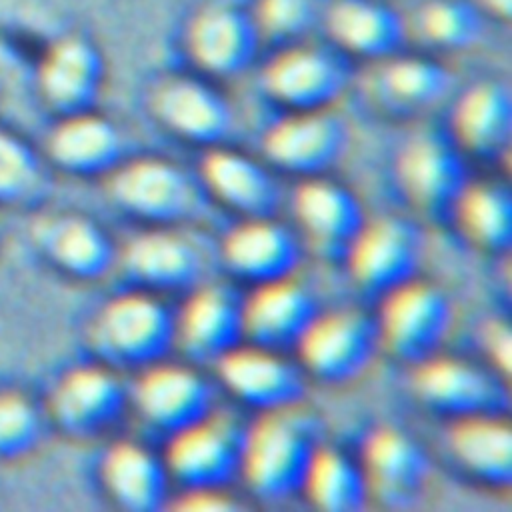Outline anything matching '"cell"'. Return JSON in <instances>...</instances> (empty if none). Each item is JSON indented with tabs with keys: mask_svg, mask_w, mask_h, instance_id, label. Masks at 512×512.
Segmentation results:
<instances>
[{
	"mask_svg": "<svg viewBox=\"0 0 512 512\" xmlns=\"http://www.w3.org/2000/svg\"><path fill=\"white\" fill-rule=\"evenodd\" d=\"M452 324L448 294L430 280L408 278L382 294L378 344L392 358L416 364L440 350Z\"/></svg>",
	"mask_w": 512,
	"mask_h": 512,
	"instance_id": "cell-4",
	"label": "cell"
},
{
	"mask_svg": "<svg viewBox=\"0 0 512 512\" xmlns=\"http://www.w3.org/2000/svg\"><path fill=\"white\" fill-rule=\"evenodd\" d=\"M348 124L330 108L286 110L260 138L268 164L298 176H318L332 168L348 148Z\"/></svg>",
	"mask_w": 512,
	"mask_h": 512,
	"instance_id": "cell-10",
	"label": "cell"
},
{
	"mask_svg": "<svg viewBox=\"0 0 512 512\" xmlns=\"http://www.w3.org/2000/svg\"><path fill=\"white\" fill-rule=\"evenodd\" d=\"M446 446L456 464L490 488H508L512 480V428L506 412L452 418Z\"/></svg>",
	"mask_w": 512,
	"mask_h": 512,
	"instance_id": "cell-27",
	"label": "cell"
},
{
	"mask_svg": "<svg viewBox=\"0 0 512 512\" xmlns=\"http://www.w3.org/2000/svg\"><path fill=\"white\" fill-rule=\"evenodd\" d=\"M110 200L124 212L158 226L194 218L202 210L204 188L180 164L162 156H140L108 172Z\"/></svg>",
	"mask_w": 512,
	"mask_h": 512,
	"instance_id": "cell-3",
	"label": "cell"
},
{
	"mask_svg": "<svg viewBox=\"0 0 512 512\" xmlns=\"http://www.w3.org/2000/svg\"><path fill=\"white\" fill-rule=\"evenodd\" d=\"M360 468L368 498L390 510L414 506L428 484L430 464L416 438L398 426H378L362 442Z\"/></svg>",
	"mask_w": 512,
	"mask_h": 512,
	"instance_id": "cell-13",
	"label": "cell"
},
{
	"mask_svg": "<svg viewBox=\"0 0 512 512\" xmlns=\"http://www.w3.org/2000/svg\"><path fill=\"white\" fill-rule=\"evenodd\" d=\"M128 390L110 364H82L68 370L52 388L50 414L76 436H92L118 420Z\"/></svg>",
	"mask_w": 512,
	"mask_h": 512,
	"instance_id": "cell-20",
	"label": "cell"
},
{
	"mask_svg": "<svg viewBox=\"0 0 512 512\" xmlns=\"http://www.w3.org/2000/svg\"><path fill=\"white\" fill-rule=\"evenodd\" d=\"M90 340L110 366L144 368L174 348V312L150 290L122 292L96 312Z\"/></svg>",
	"mask_w": 512,
	"mask_h": 512,
	"instance_id": "cell-2",
	"label": "cell"
},
{
	"mask_svg": "<svg viewBox=\"0 0 512 512\" xmlns=\"http://www.w3.org/2000/svg\"><path fill=\"white\" fill-rule=\"evenodd\" d=\"M198 180L208 196L240 218L274 216L282 202V190L272 172L256 158L226 148H206Z\"/></svg>",
	"mask_w": 512,
	"mask_h": 512,
	"instance_id": "cell-22",
	"label": "cell"
},
{
	"mask_svg": "<svg viewBox=\"0 0 512 512\" xmlns=\"http://www.w3.org/2000/svg\"><path fill=\"white\" fill-rule=\"evenodd\" d=\"M420 256L422 236L418 228L396 214L366 218L344 252L354 284L378 294L416 276Z\"/></svg>",
	"mask_w": 512,
	"mask_h": 512,
	"instance_id": "cell-11",
	"label": "cell"
},
{
	"mask_svg": "<svg viewBox=\"0 0 512 512\" xmlns=\"http://www.w3.org/2000/svg\"><path fill=\"white\" fill-rule=\"evenodd\" d=\"M330 0H254L250 10L262 42L288 44L322 26Z\"/></svg>",
	"mask_w": 512,
	"mask_h": 512,
	"instance_id": "cell-35",
	"label": "cell"
},
{
	"mask_svg": "<svg viewBox=\"0 0 512 512\" xmlns=\"http://www.w3.org/2000/svg\"><path fill=\"white\" fill-rule=\"evenodd\" d=\"M212 364L222 386L258 412L300 404L306 392L304 370L282 350L242 340Z\"/></svg>",
	"mask_w": 512,
	"mask_h": 512,
	"instance_id": "cell-12",
	"label": "cell"
},
{
	"mask_svg": "<svg viewBox=\"0 0 512 512\" xmlns=\"http://www.w3.org/2000/svg\"><path fill=\"white\" fill-rule=\"evenodd\" d=\"M38 176L32 154L14 138L0 132V196L26 194Z\"/></svg>",
	"mask_w": 512,
	"mask_h": 512,
	"instance_id": "cell-36",
	"label": "cell"
},
{
	"mask_svg": "<svg viewBox=\"0 0 512 512\" xmlns=\"http://www.w3.org/2000/svg\"><path fill=\"white\" fill-rule=\"evenodd\" d=\"M244 428L226 412L210 410L200 420L168 434V476L186 488H226L238 476Z\"/></svg>",
	"mask_w": 512,
	"mask_h": 512,
	"instance_id": "cell-7",
	"label": "cell"
},
{
	"mask_svg": "<svg viewBox=\"0 0 512 512\" xmlns=\"http://www.w3.org/2000/svg\"><path fill=\"white\" fill-rule=\"evenodd\" d=\"M242 342V298L222 282L188 290L174 314V346L194 362H214Z\"/></svg>",
	"mask_w": 512,
	"mask_h": 512,
	"instance_id": "cell-18",
	"label": "cell"
},
{
	"mask_svg": "<svg viewBox=\"0 0 512 512\" xmlns=\"http://www.w3.org/2000/svg\"><path fill=\"white\" fill-rule=\"evenodd\" d=\"M260 82L286 110L330 108L348 88L350 68L336 46L304 38L280 44L266 60Z\"/></svg>",
	"mask_w": 512,
	"mask_h": 512,
	"instance_id": "cell-5",
	"label": "cell"
},
{
	"mask_svg": "<svg viewBox=\"0 0 512 512\" xmlns=\"http://www.w3.org/2000/svg\"><path fill=\"white\" fill-rule=\"evenodd\" d=\"M224 266L252 284L292 276L300 262L294 232L274 216L240 218L220 240Z\"/></svg>",
	"mask_w": 512,
	"mask_h": 512,
	"instance_id": "cell-23",
	"label": "cell"
},
{
	"mask_svg": "<svg viewBox=\"0 0 512 512\" xmlns=\"http://www.w3.org/2000/svg\"><path fill=\"white\" fill-rule=\"evenodd\" d=\"M38 240L58 268L82 280L102 278L116 262L108 234L80 214L46 218L40 224Z\"/></svg>",
	"mask_w": 512,
	"mask_h": 512,
	"instance_id": "cell-30",
	"label": "cell"
},
{
	"mask_svg": "<svg viewBox=\"0 0 512 512\" xmlns=\"http://www.w3.org/2000/svg\"><path fill=\"white\" fill-rule=\"evenodd\" d=\"M410 366L412 394L428 410L450 418L508 410V380L494 370L438 352Z\"/></svg>",
	"mask_w": 512,
	"mask_h": 512,
	"instance_id": "cell-8",
	"label": "cell"
},
{
	"mask_svg": "<svg viewBox=\"0 0 512 512\" xmlns=\"http://www.w3.org/2000/svg\"><path fill=\"white\" fill-rule=\"evenodd\" d=\"M362 86L368 102L382 114L414 118L448 96L452 74L432 56L400 50L370 62Z\"/></svg>",
	"mask_w": 512,
	"mask_h": 512,
	"instance_id": "cell-15",
	"label": "cell"
},
{
	"mask_svg": "<svg viewBox=\"0 0 512 512\" xmlns=\"http://www.w3.org/2000/svg\"><path fill=\"white\" fill-rule=\"evenodd\" d=\"M322 26L344 56L368 62L404 50L408 24L386 0H330Z\"/></svg>",
	"mask_w": 512,
	"mask_h": 512,
	"instance_id": "cell-25",
	"label": "cell"
},
{
	"mask_svg": "<svg viewBox=\"0 0 512 512\" xmlns=\"http://www.w3.org/2000/svg\"><path fill=\"white\" fill-rule=\"evenodd\" d=\"M408 24V36L440 52L472 46L482 32V12L472 0H428Z\"/></svg>",
	"mask_w": 512,
	"mask_h": 512,
	"instance_id": "cell-34",
	"label": "cell"
},
{
	"mask_svg": "<svg viewBox=\"0 0 512 512\" xmlns=\"http://www.w3.org/2000/svg\"><path fill=\"white\" fill-rule=\"evenodd\" d=\"M150 110L170 134L206 148L226 142L234 128V110L224 94L192 74L158 80L150 92Z\"/></svg>",
	"mask_w": 512,
	"mask_h": 512,
	"instance_id": "cell-14",
	"label": "cell"
},
{
	"mask_svg": "<svg viewBox=\"0 0 512 512\" xmlns=\"http://www.w3.org/2000/svg\"><path fill=\"white\" fill-rule=\"evenodd\" d=\"M474 6L480 12H488L494 18H502L508 20L510 18V8H512V0H472Z\"/></svg>",
	"mask_w": 512,
	"mask_h": 512,
	"instance_id": "cell-40",
	"label": "cell"
},
{
	"mask_svg": "<svg viewBox=\"0 0 512 512\" xmlns=\"http://www.w3.org/2000/svg\"><path fill=\"white\" fill-rule=\"evenodd\" d=\"M140 418L172 434L212 410V386L192 366L166 362V358L140 368L128 392Z\"/></svg>",
	"mask_w": 512,
	"mask_h": 512,
	"instance_id": "cell-16",
	"label": "cell"
},
{
	"mask_svg": "<svg viewBox=\"0 0 512 512\" xmlns=\"http://www.w3.org/2000/svg\"><path fill=\"white\" fill-rule=\"evenodd\" d=\"M100 478L116 506L130 512H154L168 500V470L162 456L134 440L108 446L100 462Z\"/></svg>",
	"mask_w": 512,
	"mask_h": 512,
	"instance_id": "cell-28",
	"label": "cell"
},
{
	"mask_svg": "<svg viewBox=\"0 0 512 512\" xmlns=\"http://www.w3.org/2000/svg\"><path fill=\"white\" fill-rule=\"evenodd\" d=\"M450 214L462 236L478 250L498 254L512 240V198L508 186L496 180H468Z\"/></svg>",
	"mask_w": 512,
	"mask_h": 512,
	"instance_id": "cell-32",
	"label": "cell"
},
{
	"mask_svg": "<svg viewBox=\"0 0 512 512\" xmlns=\"http://www.w3.org/2000/svg\"><path fill=\"white\" fill-rule=\"evenodd\" d=\"M126 278L150 292L190 290L204 278V256L186 234L168 226L132 236L116 254Z\"/></svg>",
	"mask_w": 512,
	"mask_h": 512,
	"instance_id": "cell-19",
	"label": "cell"
},
{
	"mask_svg": "<svg viewBox=\"0 0 512 512\" xmlns=\"http://www.w3.org/2000/svg\"><path fill=\"white\" fill-rule=\"evenodd\" d=\"M36 434V414L30 402L14 392H0V452L28 446Z\"/></svg>",
	"mask_w": 512,
	"mask_h": 512,
	"instance_id": "cell-37",
	"label": "cell"
},
{
	"mask_svg": "<svg viewBox=\"0 0 512 512\" xmlns=\"http://www.w3.org/2000/svg\"><path fill=\"white\" fill-rule=\"evenodd\" d=\"M300 492L314 508L324 512H356L368 502L360 462L340 448L324 444L316 446Z\"/></svg>",
	"mask_w": 512,
	"mask_h": 512,
	"instance_id": "cell-33",
	"label": "cell"
},
{
	"mask_svg": "<svg viewBox=\"0 0 512 512\" xmlns=\"http://www.w3.org/2000/svg\"><path fill=\"white\" fill-rule=\"evenodd\" d=\"M102 80L98 52L78 38L56 42L40 64V88L44 98L64 114L86 110Z\"/></svg>",
	"mask_w": 512,
	"mask_h": 512,
	"instance_id": "cell-31",
	"label": "cell"
},
{
	"mask_svg": "<svg viewBox=\"0 0 512 512\" xmlns=\"http://www.w3.org/2000/svg\"><path fill=\"white\" fill-rule=\"evenodd\" d=\"M294 348L304 374L326 384L350 382L380 348L376 320L356 308L316 312Z\"/></svg>",
	"mask_w": 512,
	"mask_h": 512,
	"instance_id": "cell-6",
	"label": "cell"
},
{
	"mask_svg": "<svg viewBox=\"0 0 512 512\" xmlns=\"http://www.w3.org/2000/svg\"><path fill=\"white\" fill-rule=\"evenodd\" d=\"M482 346L492 362V370L508 380L510 372V328L506 320L492 318L482 326Z\"/></svg>",
	"mask_w": 512,
	"mask_h": 512,
	"instance_id": "cell-38",
	"label": "cell"
},
{
	"mask_svg": "<svg viewBox=\"0 0 512 512\" xmlns=\"http://www.w3.org/2000/svg\"><path fill=\"white\" fill-rule=\"evenodd\" d=\"M316 312L310 290L292 276L254 284L242 298V340L274 350L294 348Z\"/></svg>",
	"mask_w": 512,
	"mask_h": 512,
	"instance_id": "cell-24",
	"label": "cell"
},
{
	"mask_svg": "<svg viewBox=\"0 0 512 512\" xmlns=\"http://www.w3.org/2000/svg\"><path fill=\"white\" fill-rule=\"evenodd\" d=\"M394 178L404 200L434 218L450 214L468 182L462 150L434 130H418L404 140L394 160Z\"/></svg>",
	"mask_w": 512,
	"mask_h": 512,
	"instance_id": "cell-9",
	"label": "cell"
},
{
	"mask_svg": "<svg viewBox=\"0 0 512 512\" xmlns=\"http://www.w3.org/2000/svg\"><path fill=\"white\" fill-rule=\"evenodd\" d=\"M238 504L224 488H186L174 508L180 510H234Z\"/></svg>",
	"mask_w": 512,
	"mask_h": 512,
	"instance_id": "cell-39",
	"label": "cell"
},
{
	"mask_svg": "<svg viewBox=\"0 0 512 512\" xmlns=\"http://www.w3.org/2000/svg\"><path fill=\"white\" fill-rule=\"evenodd\" d=\"M290 204L302 236L322 256H344L366 220L358 196L320 174L306 176L294 188Z\"/></svg>",
	"mask_w": 512,
	"mask_h": 512,
	"instance_id": "cell-21",
	"label": "cell"
},
{
	"mask_svg": "<svg viewBox=\"0 0 512 512\" xmlns=\"http://www.w3.org/2000/svg\"><path fill=\"white\" fill-rule=\"evenodd\" d=\"M450 138L466 154L500 158L512 138V96L506 82L482 78L466 86L450 112Z\"/></svg>",
	"mask_w": 512,
	"mask_h": 512,
	"instance_id": "cell-26",
	"label": "cell"
},
{
	"mask_svg": "<svg viewBox=\"0 0 512 512\" xmlns=\"http://www.w3.org/2000/svg\"><path fill=\"white\" fill-rule=\"evenodd\" d=\"M52 160L74 174H108L122 162V136L108 118L82 110L66 114L48 140Z\"/></svg>",
	"mask_w": 512,
	"mask_h": 512,
	"instance_id": "cell-29",
	"label": "cell"
},
{
	"mask_svg": "<svg viewBox=\"0 0 512 512\" xmlns=\"http://www.w3.org/2000/svg\"><path fill=\"white\" fill-rule=\"evenodd\" d=\"M262 38L250 10L232 4H208L198 10L186 28L190 62L210 78H234L246 72Z\"/></svg>",
	"mask_w": 512,
	"mask_h": 512,
	"instance_id": "cell-17",
	"label": "cell"
},
{
	"mask_svg": "<svg viewBox=\"0 0 512 512\" xmlns=\"http://www.w3.org/2000/svg\"><path fill=\"white\" fill-rule=\"evenodd\" d=\"M318 444V424L302 402L258 412L242 434L238 476L260 500H284L300 492Z\"/></svg>",
	"mask_w": 512,
	"mask_h": 512,
	"instance_id": "cell-1",
	"label": "cell"
}]
</instances>
